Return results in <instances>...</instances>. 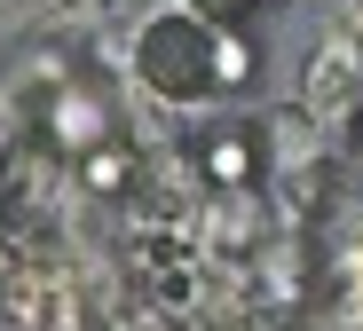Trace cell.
Instances as JSON below:
<instances>
[{
	"mask_svg": "<svg viewBox=\"0 0 363 331\" xmlns=\"http://www.w3.org/2000/svg\"><path fill=\"white\" fill-rule=\"evenodd\" d=\"M87 181H95V189H118V181H127V150H103V142H95V150H87Z\"/></svg>",
	"mask_w": 363,
	"mask_h": 331,
	"instance_id": "obj_2",
	"label": "cell"
},
{
	"mask_svg": "<svg viewBox=\"0 0 363 331\" xmlns=\"http://www.w3.org/2000/svg\"><path fill=\"white\" fill-rule=\"evenodd\" d=\"M55 142H72V150H95L103 142V103L95 95H55Z\"/></svg>",
	"mask_w": 363,
	"mask_h": 331,
	"instance_id": "obj_1",
	"label": "cell"
},
{
	"mask_svg": "<svg viewBox=\"0 0 363 331\" xmlns=\"http://www.w3.org/2000/svg\"><path fill=\"white\" fill-rule=\"evenodd\" d=\"M213 174H221V181H245V174H253V150H245V142H221V150H213Z\"/></svg>",
	"mask_w": 363,
	"mask_h": 331,
	"instance_id": "obj_3",
	"label": "cell"
}]
</instances>
